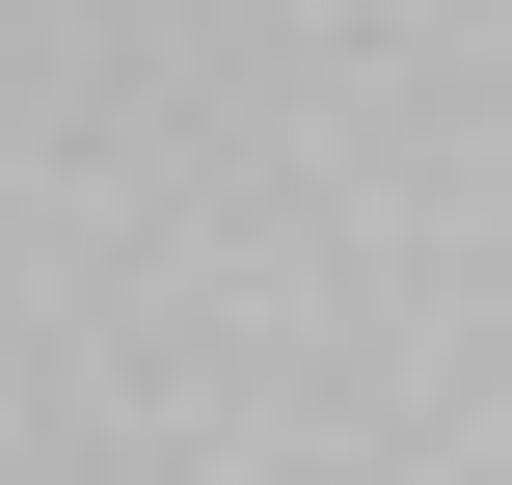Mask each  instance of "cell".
I'll use <instances>...</instances> for the list:
<instances>
[]
</instances>
